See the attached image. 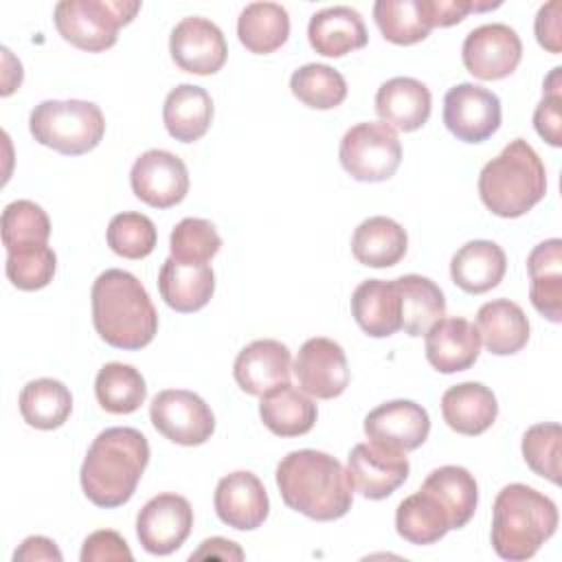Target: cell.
<instances>
[{"mask_svg": "<svg viewBox=\"0 0 562 562\" xmlns=\"http://www.w3.org/2000/svg\"><path fill=\"white\" fill-rule=\"evenodd\" d=\"M274 479L283 503L312 520H338L351 509L353 487L347 470L327 452L292 450L279 461Z\"/></svg>", "mask_w": 562, "mask_h": 562, "instance_id": "6da1fadb", "label": "cell"}, {"mask_svg": "<svg viewBox=\"0 0 562 562\" xmlns=\"http://www.w3.org/2000/svg\"><path fill=\"white\" fill-rule=\"evenodd\" d=\"M149 463L147 437L130 426L101 430L81 463V490L86 498L103 509L125 505Z\"/></svg>", "mask_w": 562, "mask_h": 562, "instance_id": "7a4b0ae2", "label": "cell"}, {"mask_svg": "<svg viewBox=\"0 0 562 562\" xmlns=\"http://www.w3.org/2000/svg\"><path fill=\"white\" fill-rule=\"evenodd\" d=\"M92 325L103 342L136 351L158 331L156 307L143 283L127 270L110 268L92 283Z\"/></svg>", "mask_w": 562, "mask_h": 562, "instance_id": "3957f363", "label": "cell"}, {"mask_svg": "<svg viewBox=\"0 0 562 562\" xmlns=\"http://www.w3.org/2000/svg\"><path fill=\"white\" fill-rule=\"evenodd\" d=\"M558 520V507L549 496L531 485L509 483L494 498L492 547L503 560H529L555 533Z\"/></svg>", "mask_w": 562, "mask_h": 562, "instance_id": "277c9868", "label": "cell"}, {"mask_svg": "<svg viewBox=\"0 0 562 562\" xmlns=\"http://www.w3.org/2000/svg\"><path fill=\"white\" fill-rule=\"evenodd\" d=\"M547 193V171L525 138L509 140L479 173L481 202L498 217H520Z\"/></svg>", "mask_w": 562, "mask_h": 562, "instance_id": "5b68a950", "label": "cell"}, {"mask_svg": "<svg viewBox=\"0 0 562 562\" xmlns=\"http://www.w3.org/2000/svg\"><path fill=\"white\" fill-rule=\"evenodd\" d=\"M29 130L40 145L64 156H81L101 143L105 119L92 101L48 99L31 110Z\"/></svg>", "mask_w": 562, "mask_h": 562, "instance_id": "8992f818", "label": "cell"}, {"mask_svg": "<svg viewBox=\"0 0 562 562\" xmlns=\"http://www.w3.org/2000/svg\"><path fill=\"white\" fill-rule=\"evenodd\" d=\"M140 11L138 0H61L53 20L57 33L79 50L103 53L116 44L119 29Z\"/></svg>", "mask_w": 562, "mask_h": 562, "instance_id": "52a82bcc", "label": "cell"}, {"mask_svg": "<svg viewBox=\"0 0 562 562\" xmlns=\"http://www.w3.org/2000/svg\"><path fill=\"white\" fill-rule=\"evenodd\" d=\"M338 158L353 180L384 182L402 162V143L391 125L364 121L345 132Z\"/></svg>", "mask_w": 562, "mask_h": 562, "instance_id": "ba28073f", "label": "cell"}, {"mask_svg": "<svg viewBox=\"0 0 562 562\" xmlns=\"http://www.w3.org/2000/svg\"><path fill=\"white\" fill-rule=\"evenodd\" d=\"M154 428L178 446H202L215 430V417L209 404L193 391L167 389L154 395L149 404Z\"/></svg>", "mask_w": 562, "mask_h": 562, "instance_id": "9c48e42d", "label": "cell"}, {"mask_svg": "<svg viewBox=\"0 0 562 562\" xmlns=\"http://www.w3.org/2000/svg\"><path fill=\"white\" fill-rule=\"evenodd\" d=\"M522 57V42L518 33L503 24H481L472 29L461 46V59L470 75L481 81H496L509 77Z\"/></svg>", "mask_w": 562, "mask_h": 562, "instance_id": "30bf717a", "label": "cell"}, {"mask_svg": "<svg viewBox=\"0 0 562 562\" xmlns=\"http://www.w3.org/2000/svg\"><path fill=\"white\" fill-rule=\"evenodd\" d=\"M498 97L476 83H457L443 97V123L463 143H483L501 127Z\"/></svg>", "mask_w": 562, "mask_h": 562, "instance_id": "8fae6325", "label": "cell"}, {"mask_svg": "<svg viewBox=\"0 0 562 562\" xmlns=\"http://www.w3.org/2000/svg\"><path fill=\"white\" fill-rule=\"evenodd\" d=\"M193 527L191 503L173 492L149 498L136 516V536L140 547L151 555L178 551Z\"/></svg>", "mask_w": 562, "mask_h": 562, "instance_id": "7c38bea8", "label": "cell"}, {"mask_svg": "<svg viewBox=\"0 0 562 562\" xmlns=\"http://www.w3.org/2000/svg\"><path fill=\"white\" fill-rule=\"evenodd\" d=\"M130 184L140 202L154 209H171L189 193V171L176 154L167 149H147L134 160Z\"/></svg>", "mask_w": 562, "mask_h": 562, "instance_id": "4fadbf2b", "label": "cell"}, {"mask_svg": "<svg viewBox=\"0 0 562 562\" xmlns=\"http://www.w3.org/2000/svg\"><path fill=\"white\" fill-rule=\"evenodd\" d=\"M292 369L301 391L316 400H334L349 384L347 356L336 340L325 336L305 340Z\"/></svg>", "mask_w": 562, "mask_h": 562, "instance_id": "5bb4252c", "label": "cell"}, {"mask_svg": "<svg viewBox=\"0 0 562 562\" xmlns=\"http://www.w3.org/2000/svg\"><path fill=\"white\" fill-rule=\"evenodd\" d=\"M169 53L176 66L191 75H215L226 64L228 46L220 26L206 18H182L169 37Z\"/></svg>", "mask_w": 562, "mask_h": 562, "instance_id": "9a60e30c", "label": "cell"}, {"mask_svg": "<svg viewBox=\"0 0 562 562\" xmlns=\"http://www.w3.org/2000/svg\"><path fill=\"white\" fill-rule=\"evenodd\" d=\"M428 411L413 400L384 402L364 417V435L371 443L397 452L417 450L428 439Z\"/></svg>", "mask_w": 562, "mask_h": 562, "instance_id": "2e32d148", "label": "cell"}, {"mask_svg": "<svg viewBox=\"0 0 562 562\" xmlns=\"http://www.w3.org/2000/svg\"><path fill=\"white\" fill-rule=\"evenodd\" d=\"M408 472L411 465L406 452L389 450L375 443H356L347 459V476L351 487L369 501L391 496L408 479Z\"/></svg>", "mask_w": 562, "mask_h": 562, "instance_id": "e0dca14e", "label": "cell"}, {"mask_svg": "<svg viewBox=\"0 0 562 562\" xmlns=\"http://www.w3.org/2000/svg\"><path fill=\"white\" fill-rule=\"evenodd\" d=\"M213 505L217 518L237 531H252L261 527L270 512L263 483L248 470H237L222 476L215 487Z\"/></svg>", "mask_w": 562, "mask_h": 562, "instance_id": "ac0fdd59", "label": "cell"}, {"mask_svg": "<svg viewBox=\"0 0 562 562\" xmlns=\"http://www.w3.org/2000/svg\"><path fill=\"white\" fill-rule=\"evenodd\" d=\"M292 371L290 349L274 338H259L246 345L233 364L237 386L248 395H266L268 391L288 384Z\"/></svg>", "mask_w": 562, "mask_h": 562, "instance_id": "d6986e66", "label": "cell"}, {"mask_svg": "<svg viewBox=\"0 0 562 562\" xmlns=\"http://www.w3.org/2000/svg\"><path fill=\"white\" fill-rule=\"evenodd\" d=\"M481 353V336L468 318H439L426 331V360L439 373L470 369Z\"/></svg>", "mask_w": 562, "mask_h": 562, "instance_id": "ffe728a7", "label": "cell"}, {"mask_svg": "<svg viewBox=\"0 0 562 562\" xmlns=\"http://www.w3.org/2000/svg\"><path fill=\"white\" fill-rule=\"evenodd\" d=\"M307 40L323 57H345L351 50L364 48L369 35L362 15L356 9L336 4L321 9L310 18Z\"/></svg>", "mask_w": 562, "mask_h": 562, "instance_id": "44dd1931", "label": "cell"}, {"mask_svg": "<svg viewBox=\"0 0 562 562\" xmlns=\"http://www.w3.org/2000/svg\"><path fill=\"white\" fill-rule=\"evenodd\" d=\"M432 110V97L426 83L413 77H393L375 92V112L393 130H419Z\"/></svg>", "mask_w": 562, "mask_h": 562, "instance_id": "7402d4cb", "label": "cell"}, {"mask_svg": "<svg viewBox=\"0 0 562 562\" xmlns=\"http://www.w3.org/2000/svg\"><path fill=\"white\" fill-rule=\"evenodd\" d=\"M158 292L162 301L180 312L202 310L215 292V274L209 263H184L167 257L158 272Z\"/></svg>", "mask_w": 562, "mask_h": 562, "instance_id": "603a6c76", "label": "cell"}, {"mask_svg": "<svg viewBox=\"0 0 562 562\" xmlns=\"http://www.w3.org/2000/svg\"><path fill=\"white\" fill-rule=\"evenodd\" d=\"M351 316L371 338H386L402 329V305L395 279H367L351 294Z\"/></svg>", "mask_w": 562, "mask_h": 562, "instance_id": "cb8c5ba5", "label": "cell"}, {"mask_svg": "<svg viewBox=\"0 0 562 562\" xmlns=\"http://www.w3.org/2000/svg\"><path fill=\"white\" fill-rule=\"evenodd\" d=\"M507 270L505 250L490 239L463 244L450 259V277L468 294H483L496 288Z\"/></svg>", "mask_w": 562, "mask_h": 562, "instance_id": "d4e9b609", "label": "cell"}, {"mask_svg": "<svg viewBox=\"0 0 562 562\" xmlns=\"http://www.w3.org/2000/svg\"><path fill=\"white\" fill-rule=\"evenodd\" d=\"M441 415L454 432L476 437L496 422L498 402L485 384L461 382L441 395Z\"/></svg>", "mask_w": 562, "mask_h": 562, "instance_id": "484cf974", "label": "cell"}, {"mask_svg": "<svg viewBox=\"0 0 562 562\" xmlns=\"http://www.w3.org/2000/svg\"><path fill=\"white\" fill-rule=\"evenodd\" d=\"M531 305L551 323L562 321V241H540L527 257Z\"/></svg>", "mask_w": 562, "mask_h": 562, "instance_id": "4316f807", "label": "cell"}, {"mask_svg": "<svg viewBox=\"0 0 562 562\" xmlns=\"http://www.w3.org/2000/svg\"><path fill=\"white\" fill-rule=\"evenodd\" d=\"M476 329L485 349L494 356L518 353L529 340L527 314L509 299L483 303L476 312Z\"/></svg>", "mask_w": 562, "mask_h": 562, "instance_id": "83f0119b", "label": "cell"}, {"mask_svg": "<svg viewBox=\"0 0 562 562\" xmlns=\"http://www.w3.org/2000/svg\"><path fill=\"white\" fill-rule=\"evenodd\" d=\"M162 121L171 138L180 143L200 140L213 121V99L200 86L180 83L165 99Z\"/></svg>", "mask_w": 562, "mask_h": 562, "instance_id": "f1b7e54d", "label": "cell"}, {"mask_svg": "<svg viewBox=\"0 0 562 562\" xmlns=\"http://www.w3.org/2000/svg\"><path fill=\"white\" fill-rule=\"evenodd\" d=\"M406 231L386 215H373L358 224L351 237V252L358 263L369 268H391L406 255Z\"/></svg>", "mask_w": 562, "mask_h": 562, "instance_id": "f546056e", "label": "cell"}, {"mask_svg": "<svg viewBox=\"0 0 562 562\" xmlns=\"http://www.w3.org/2000/svg\"><path fill=\"white\" fill-rule=\"evenodd\" d=\"M316 404L290 382L268 391L259 402V417L277 437L307 435L316 424Z\"/></svg>", "mask_w": 562, "mask_h": 562, "instance_id": "4dcf8cb0", "label": "cell"}, {"mask_svg": "<svg viewBox=\"0 0 562 562\" xmlns=\"http://www.w3.org/2000/svg\"><path fill=\"white\" fill-rule=\"evenodd\" d=\"M402 305V329L413 336H426V331L446 314V299L441 288L422 274H402L395 279Z\"/></svg>", "mask_w": 562, "mask_h": 562, "instance_id": "1f68e13d", "label": "cell"}, {"mask_svg": "<svg viewBox=\"0 0 562 562\" xmlns=\"http://www.w3.org/2000/svg\"><path fill=\"white\" fill-rule=\"evenodd\" d=\"M419 490L432 494L443 505L450 518V529L465 527L476 512L479 487L474 476L461 465H441L432 470Z\"/></svg>", "mask_w": 562, "mask_h": 562, "instance_id": "d6a6232c", "label": "cell"}, {"mask_svg": "<svg viewBox=\"0 0 562 562\" xmlns=\"http://www.w3.org/2000/svg\"><path fill=\"white\" fill-rule=\"evenodd\" d=\"M373 20L384 40L397 46L417 44L435 29L430 0H378Z\"/></svg>", "mask_w": 562, "mask_h": 562, "instance_id": "836d02e7", "label": "cell"}, {"mask_svg": "<svg viewBox=\"0 0 562 562\" xmlns=\"http://www.w3.org/2000/svg\"><path fill=\"white\" fill-rule=\"evenodd\" d=\"M395 529L411 544H435L450 531V518L432 494L417 490L397 505Z\"/></svg>", "mask_w": 562, "mask_h": 562, "instance_id": "e575fe53", "label": "cell"}, {"mask_svg": "<svg viewBox=\"0 0 562 562\" xmlns=\"http://www.w3.org/2000/svg\"><path fill=\"white\" fill-rule=\"evenodd\" d=\"M288 35L290 18L277 2H250L237 18V37L255 55L274 53L288 42Z\"/></svg>", "mask_w": 562, "mask_h": 562, "instance_id": "d590c367", "label": "cell"}, {"mask_svg": "<svg viewBox=\"0 0 562 562\" xmlns=\"http://www.w3.org/2000/svg\"><path fill=\"white\" fill-rule=\"evenodd\" d=\"M20 413L33 428L55 430L70 417L72 395L64 382L53 378H37L24 384L20 393Z\"/></svg>", "mask_w": 562, "mask_h": 562, "instance_id": "8d00e7d4", "label": "cell"}, {"mask_svg": "<svg viewBox=\"0 0 562 562\" xmlns=\"http://www.w3.org/2000/svg\"><path fill=\"white\" fill-rule=\"evenodd\" d=\"M94 395L103 411L112 415H130L145 402L147 384L140 371L132 364L108 362L94 378Z\"/></svg>", "mask_w": 562, "mask_h": 562, "instance_id": "74e56055", "label": "cell"}, {"mask_svg": "<svg viewBox=\"0 0 562 562\" xmlns=\"http://www.w3.org/2000/svg\"><path fill=\"white\" fill-rule=\"evenodd\" d=\"M292 94L307 108L331 110L347 99L345 77L327 64H305L290 77Z\"/></svg>", "mask_w": 562, "mask_h": 562, "instance_id": "f35d334b", "label": "cell"}, {"mask_svg": "<svg viewBox=\"0 0 562 562\" xmlns=\"http://www.w3.org/2000/svg\"><path fill=\"white\" fill-rule=\"evenodd\" d=\"M50 220L46 211L31 200H15L2 211V244L9 250L24 246H46Z\"/></svg>", "mask_w": 562, "mask_h": 562, "instance_id": "ab89813d", "label": "cell"}, {"mask_svg": "<svg viewBox=\"0 0 562 562\" xmlns=\"http://www.w3.org/2000/svg\"><path fill=\"white\" fill-rule=\"evenodd\" d=\"M105 241L112 252L125 259H143L154 252L158 233L154 222L136 211L114 215L105 231Z\"/></svg>", "mask_w": 562, "mask_h": 562, "instance_id": "60d3db41", "label": "cell"}, {"mask_svg": "<svg viewBox=\"0 0 562 562\" xmlns=\"http://www.w3.org/2000/svg\"><path fill=\"white\" fill-rule=\"evenodd\" d=\"M57 270V255L48 246H24L7 252V279L24 292L46 288Z\"/></svg>", "mask_w": 562, "mask_h": 562, "instance_id": "b9f144b4", "label": "cell"}, {"mask_svg": "<svg viewBox=\"0 0 562 562\" xmlns=\"http://www.w3.org/2000/svg\"><path fill=\"white\" fill-rule=\"evenodd\" d=\"M222 248V237L209 220L184 217L169 237L171 257L184 263H209Z\"/></svg>", "mask_w": 562, "mask_h": 562, "instance_id": "7bdbcfd3", "label": "cell"}, {"mask_svg": "<svg viewBox=\"0 0 562 562\" xmlns=\"http://www.w3.org/2000/svg\"><path fill=\"white\" fill-rule=\"evenodd\" d=\"M522 459L525 463L551 483H560V452H562V428L555 422L536 424L522 435Z\"/></svg>", "mask_w": 562, "mask_h": 562, "instance_id": "ee69618b", "label": "cell"}, {"mask_svg": "<svg viewBox=\"0 0 562 562\" xmlns=\"http://www.w3.org/2000/svg\"><path fill=\"white\" fill-rule=\"evenodd\" d=\"M533 127L551 147L562 145V68L555 66L544 79L542 99L533 110Z\"/></svg>", "mask_w": 562, "mask_h": 562, "instance_id": "f6af8a7d", "label": "cell"}, {"mask_svg": "<svg viewBox=\"0 0 562 562\" xmlns=\"http://www.w3.org/2000/svg\"><path fill=\"white\" fill-rule=\"evenodd\" d=\"M132 551L125 542V538L112 529H99L92 531L81 547V562H103V560H116V562H132Z\"/></svg>", "mask_w": 562, "mask_h": 562, "instance_id": "bcb514c9", "label": "cell"}, {"mask_svg": "<svg viewBox=\"0 0 562 562\" xmlns=\"http://www.w3.org/2000/svg\"><path fill=\"white\" fill-rule=\"evenodd\" d=\"M560 11H562V4L560 0H551L547 4H542L536 13V22H533V29H536V40L538 44L558 55L562 50V29H560Z\"/></svg>", "mask_w": 562, "mask_h": 562, "instance_id": "7dc6e473", "label": "cell"}, {"mask_svg": "<svg viewBox=\"0 0 562 562\" xmlns=\"http://www.w3.org/2000/svg\"><path fill=\"white\" fill-rule=\"evenodd\" d=\"M501 2H476V0H430L432 24L435 26H452L459 24L468 13H481L490 9H498Z\"/></svg>", "mask_w": 562, "mask_h": 562, "instance_id": "c3c4849f", "label": "cell"}, {"mask_svg": "<svg viewBox=\"0 0 562 562\" xmlns=\"http://www.w3.org/2000/svg\"><path fill=\"white\" fill-rule=\"evenodd\" d=\"M13 560H55L61 562V551L57 549V544L50 538L44 536H29L20 549L13 553Z\"/></svg>", "mask_w": 562, "mask_h": 562, "instance_id": "681fc988", "label": "cell"}, {"mask_svg": "<svg viewBox=\"0 0 562 562\" xmlns=\"http://www.w3.org/2000/svg\"><path fill=\"white\" fill-rule=\"evenodd\" d=\"M206 558H220V560H244V551L237 542L226 538H209L200 544L198 551L189 555V560H206Z\"/></svg>", "mask_w": 562, "mask_h": 562, "instance_id": "f907efd6", "label": "cell"}]
</instances>
